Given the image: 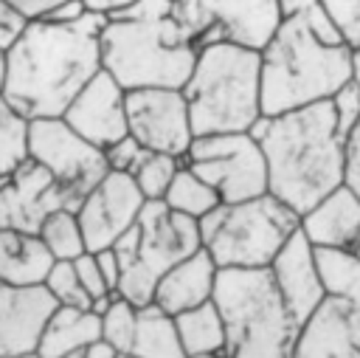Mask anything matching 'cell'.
Returning <instances> with one entry per match:
<instances>
[{"label":"cell","mask_w":360,"mask_h":358,"mask_svg":"<svg viewBox=\"0 0 360 358\" xmlns=\"http://www.w3.org/2000/svg\"><path fill=\"white\" fill-rule=\"evenodd\" d=\"M107 17L87 11L73 25L31 20L8 51L6 104L22 116L59 118L73 96L101 70L98 34Z\"/></svg>","instance_id":"obj_1"},{"label":"cell","mask_w":360,"mask_h":358,"mask_svg":"<svg viewBox=\"0 0 360 358\" xmlns=\"http://www.w3.org/2000/svg\"><path fill=\"white\" fill-rule=\"evenodd\" d=\"M248 132L264 152L267 192L298 217L346 180V135L329 99L259 116Z\"/></svg>","instance_id":"obj_2"},{"label":"cell","mask_w":360,"mask_h":358,"mask_svg":"<svg viewBox=\"0 0 360 358\" xmlns=\"http://www.w3.org/2000/svg\"><path fill=\"white\" fill-rule=\"evenodd\" d=\"M262 116H278L304 104L332 99L352 79V48L321 42L307 20L287 17L259 51Z\"/></svg>","instance_id":"obj_3"},{"label":"cell","mask_w":360,"mask_h":358,"mask_svg":"<svg viewBox=\"0 0 360 358\" xmlns=\"http://www.w3.org/2000/svg\"><path fill=\"white\" fill-rule=\"evenodd\" d=\"M194 135L248 132L262 116V56L236 42H211L180 87Z\"/></svg>","instance_id":"obj_4"},{"label":"cell","mask_w":360,"mask_h":358,"mask_svg":"<svg viewBox=\"0 0 360 358\" xmlns=\"http://www.w3.org/2000/svg\"><path fill=\"white\" fill-rule=\"evenodd\" d=\"M211 299L225 324V358H292L301 324L270 268H219Z\"/></svg>","instance_id":"obj_5"},{"label":"cell","mask_w":360,"mask_h":358,"mask_svg":"<svg viewBox=\"0 0 360 358\" xmlns=\"http://www.w3.org/2000/svg\"><path fill=\"white\" fill-rule=\"evenodd\" d=\"M98 51L101 70L124 90L183 87L197 62V45L172 14L160 20L112 14L98 34Z\"/></svg>","instance_id":"obj_6"},{"label":"cell","mask_w":360,"mask_h":358,"mask_svg":"<svg viewBox=\"0 0 360 358\" xmlns=\"http://www.w3.org/2000/svg\"><path fill=\"white\" fill-rule=\"evenodd\" d=\"M298 226L301 217L264 192L250 200L219 203L200 217V242L217 268H270Z\"/></svg>","instance_id":"obj_7"},{"label":"cell","mask_w":360,"mask_h":358,"mask_svg":"<svg viewBox=\"0 0 360 358\" xmlns=\"http://www.w3.org/2000/svg\"><path fill=\"white\" fill-rule=\"evenodd\" d=\"M200 245V220L172 211L163 200H146L138 220L112 242L121 262L118 293L138 307L152 302L158 279Z\"/></svg>","instance_id":"obj_8"},{"label":"cell","mask_w":360,"mask_h":358,"mask_svg":"<svg viewBox=\"0 0 360 358\" xmlns=\"http://www.w3.org/2000/svg\"><path fill=\"white\" fill-rule=\"evenodd\" d=\"M183 163L197 172L222 203H239L267 192V161L250 132L194 135Z\"/></svg>","instance_id":"obj_9"},{"label":"cell","mask_w":360,"mask_h":358,"mask_svg":"<svg viewBox=\"0 0 360 358\" xmlns=\"http://www.w3.org/2000/svg\"><path fill=\"white\" fill-rule=\"evenodd\" d=\"M172 17L197 51L211 42L262 51L281 23L276 0H172Z\"/></svg>","instance_id":"obj_10"},{"label":"cell","mask_w":360,"mask_h":358,"mask_svg":"<svg viewBox=\"0 0 360 358\" xmlns=\"http://www.w3.org/2000/svg\"><path fill=\"white\" fill-rule=\"evenodd\" d=\"M28 158L56 180L73 209H79L82 197L107 175L104 152L73 132L62 116L28 121Z\"/></svg>","instance_id":"obj_11"},{"label":"cell","mask_w":360,"mask_h":358,"mask_svg":"<svg viewBox=\"0 0 360 358\" xmlns=\"http://www.w3.org/2000/svg\"><path fill=\"white\" fill-rule=\"evenodd\" d=\"M127 132L149 152L183 158L194 141L188 104L180 87L127 90Z\"/></svg>","instance_id":"obj_12"},{"label":"cell","mask_w":360,"mask_h":358,"mask_svg":"<svg viewBox=\"0 0 360 358\" xmlns=\"http://www.w3.org/2000/svg\"><path fill=\"white\" fill-rule=\"evenodd\" d=\"M143 203L146 200L132 175L107 169V175L82 197L76 209L87 251L110 248L138 220Z\"/></svg>","instance_id":"obj_13"},{"label":"cell","mask_w":360,"mask_h":358,"mask_svg":"<svg viewBox=\"0 0 360 358\" xmlns=\"http://www.w3.org/2000/svg\"><path fill=\"white\" fill-rule=\"evenodd\" d=\"M56 209L76 211L70 197L37 161L25 158L8 178L0 180V228L37 234L42 220Z\"/></svg>","instance_id":"obj_14"},{"label":"cell","mask_w":360,"mask_h":358,"mask_svg":"<svg viewBox=\"0 0 360 358\" xmlns=\"http://www.w3.org/2000/svg\"><path fill=\"white\" fill-rule=\"evenodd\" d=\"M65 124L98 149H107L127 135V90L98 70L65 107Z\"/></svg>","instance_id":"obj_15"},{"label":"cell","mask_w":360,"mask_h":358,"mask_svg":"<svg viewBox=\"0 0 360 358\" xmlns=\"http://www.w3.org/2000/svg\"><path fill=\"white\" fill-rule=\"evenodd\" d=\"M59 304L39 285L0 282V358H20L37 352L42 330Z\"/></svg>","instance_id":"obj_16"},{"label":"cell","mask_w":360,"mask_h":358,"mask_svg":"<svg viewBox=\"0 0 360 358\" xmlns=\"http://www.w3.org/2000/svg\"><path fill=\"white\" fill-rule=\"evenodd\" d=\"M270 276H273L287 310L304 327V321L323 304L326 290L321 285V273L315 265V248L304 237L301 228L281 245V251L270 262Z\"/></svg>","instance_id":"obj_17"},{"label":"cell","mask_w":360,"mask_h":358,"mask_svg":"<svg viewBox=\"0 0 360 358\" xmlns=\"http://www.w3.org/2000/svg\"><path fill=\"white\" fill-rule=\"evenodd\" d=\"M304 237L312 248H340L357 251L360 248V195L340 183L326 197H321L312 209L301 214Z\"/></svg>","instance_id":"obj_18"},{"label":"cell","mask_w":360,"mask_h":358,"mask_svg":"<svg viewBox=\"0 0 360 358\" xmlns=\"http://www.w3.org/2000/svg\"><path fill=\"white\" fill-rule=\"evenodd\" d=\"M217 262L211 259V254L200 245L194 254L183 257L180 262H174L155 285L152 302L166 310L169 316H177L183 310H191L202 302H211L214 296V285H217Z\"/></svg>","instance_id":"obj_19"},{"label":"cell","mask_w":360,"mask_h":358,"mask_svg":"<svg viewBox=\"0 0 360 358\" xmlns=\"http://www.w3.org/2000/svg\"><path fill=\"white\" fill-rule=\"evenodd\" d=\"M292 358H360V350L349 335V304L326 296L304 321Z\"/></svg>","instance_id":"obj_20"},{"label":"cell","mask_w":360,"mask_h":358,"mask_svg":"<svg viewBox=\"0 0 360 358\" xmlns=\"http://www.w3.org/2000/svg\"><path fill=\"white\" fill-rule=\"evenodd\" d=\"M101 341V319L90 307H56L42 330L37 352L45 358L82 355L87 347Z\"/></svg>","instance_id":"obj_21"},{"label":"cell","mask_w":360,"mask_h":358,"mask_svg":"<svg viewBox=\"0 0 360 358\" xmlns=\"http://www.w3.org/2000/svg\"><path fill=\"white\" fill-rule=\"evenodd\" d=\"M51 254L31 231L0 228V282L3 285H39L51 268Z\"/></svg>","instance_id":"obj_22"},{"label":"cell","mask_w":360,"mask_h":358,"mask_svg":"<svg viewBox=\"0 0 360 358\" xmlns=\"http://www.w3.org/2000/svg\"><path fill=\"white\" fill-rule=\"evenodd\" d=\"M132 352L141 358H183V344L177 335L174 316L160 310L155 302H146L138 307V324H135V341Z\"/></svg>","instance_id":"obj_23"},{"label":"cell","mask_w":360,"mask_h":358,"mask_svg":"<svg viewBox=\"0 0 360 358\" xmlns=\"http://www.w3.org/2000/svg\"><path fill=\"white\" fill-rule=\"evenodd\" d=\"M315 265L326 296L360 310V254L340 248H315Z\"/></svg>","instance_id":"obj_24"},{"label":"cell","mask_w":360,"mask_h":358,"mask_svg":"<svg viewBox=\"0 0 360 358\" xmlns=\"http://www.w3.org/2000/svg\"><path fill=\"white\" fill-rule=\"evenodd\" d=\"M174 324H177V335H180V344H183L186 355L222 352L225 350V324H222V316H219L214 299L202 302L191 310L177 313Z\"/></svg>","instance_id":"obj_25"},{"label":"cell","mask_w":360,"mask_h":358,"mask_svg":"<svg viewBox=\"0 0 360 358\" xmlns=\"http://www.w3.org/2000/svg\"><path fill=\"white\" fill-rule=\"evenodd\" d=\"M163 203L172 209V211H177V214H186V217H194V220H200V217H205L211 209H217L222 200H219V195L197 175V172H191L186 163L177 169V175L172 178V183H169V189H166V195H163Z\"/></svg>","instance_id":"obj_26"},{"label":"cell","mask_w":360,"mask_h":358,"mask_svg":"<svg viewBox=\"0 0 360 358\" xmlns=\"http://www.w3.org/2000/svg\"><path fill=\"white\" fill-rule=\"evenodd\" d=\"M37 237L42 240L45 251L51 254V259L73 262L76 257H82V254L87 251V242H84L79 217H76V211H70V209H56V211H51V214L42 220Z\"/></svg>","instance_id":"obj_27"},{"label":"cell","mask_w":360,"mask_h":358,"mask_svg":"<svg viewBox=\"0 0 360 358\" xmlns=\"http://www.w3.org/2000/svg\"><path fill=\"white\" fill-rule=\"evenodd\" d=\"M101 319V341L112 347L115 352L132 350L135 341V324H138V304L124 299L118 290L110 296L107 307L98 313Z\"/></svg>","instance_id":"obj_28"},{"label":"cell","mask_w":360,"mask_h":358,"mask_svg":"<svg viewBox=\"0 0 360 358\" xmlns=\"http://www.w3.org/2000/svg\"><path fill=\"white\" fill-rule=\"evenodd\" d=\"M28 158V121L0 96V180Z\"/></svg>","instance_id":"obj_29"},{"label":"cell","mask_w":360,"mask_h":358,"mask_svg":"<svg viewBox=\"0 0 360 358\" xmlns=\"http://www.w3.org/2000/svg\"><path fill=\"white\" fill-rule=\"evenodd\" d=\"M180 166H183V158L163 155V152H146V158L132 172L135 186L141 189L143 200H163V195Z\"/></svg>","instance_id":"obj_30"},{"label":"cell","mask_w":360,"mask_h":358,"mask_svg":"<svg viewBox=\"0 0 360 358\" xmlns=\"http://www.w3.org/2000/svg\"><path fill=\"white\" fill-rule=\"evenodd\" d=\"M42 285L48 288V293L53 296L56 304L62 307H90V296L84 293L79 276H76V268L73 262H65V259H53Z\"/></svg>","instance_id":"obj_31"},{"label":"cell","mask_w":360,"mask_h":358,"mask_svg":"<svg viewBox=\"0 0 360 358\" xmlns=\"http://www.w3.org/2000/svg\"><path fill=\"white\" fill-rule=\"evenodd\" d=\"M104 152V161H107V169L110 172H124V175H132L138 169V163L146 158L149 149H143L129 132L124 138H118L115 144H110Z\"/></svg>","instance_id":"obj_32"},{"label":"cell","mask_w":360,"mask_h":358,"mask_svg":"<svg viewBox=\"0 0 360 358\" xmlns=\"http://www.w3.org/2000/svg\"><path fill=\"white\" fill-rule=\"evenodd\" d=\"M349 48L360 45V0H321Z\"/></svg>","instance_id":"obj_33"},{"label":"cell","mask_w":360,"mask_h":358,"mask_svg":"<svg viewBox=\"0 0 360 358\" xmlns=\"http://www.w3.org/2000/svg\"><path fill=\"white\" fill-rule=\"evenodd\" d=\"M329 101L335 107V116H338V124H340L343 135L349 138V132L360 121V85L354 79H349L343 87H338V93Z\"/></svg>","instance_id":"obj_34"},{"label":"cell","mask_w":360,"mask_h":358,"mask_svg":"<svg viewBox=\"0 0 360 358\" xmlns=\"http://www.w3.org/2000/svg\"><path fill=\"white\" fill-rule=\"evenodd\" d=\"M73 268H76V276H79L84 293L90 296V304L96 299H104V296L112 293L110 285H107V279H104V273H101V268H98V262H96V254L93 251H84L82 257H76L73 259Z\"/></svg>","instance_id":"obj_35"},{"label":"cell","mask_w":360,"mask_h":358,"mask_svg":"<svg viewBox=\"0 0 360 358\" xmlns=\"http://www.w3.org/2000/svg\"><path fill=\"white\" fill-rule=\"evenodd\" d=\"M301 17L307 20L309 31H312L321 42H326V45H340V42H346V39H343V34H340V28L335 25V20L329 17V11L323 8V3H315V6H312V8H307Z\"/></svg>","instance_id":"obj_36"},{"label":"cell","mask_w":360,"mask_h":358,"mask_svg":"<svg viewBox=\"0 0 360 358\" xmlns=\"http://www.w3.org/2000/svg\"><path fill=\"white\" fill-rule=\"evenodd\" d=\"M31 20L20 11V8H14L8 0H0V51H11V45L20 39V34L25 31V25H28Z\"/></svg>","instance_id":"obj_37"},{"label":"cell","mask_w":360,"mask_h":358,"mask_svg":"<svg viewBox=\"0 0 360 358\" xmlns=\"http://www.w3.org/2000/svg\"><path fill=\"white\" fill-rule=\"evenodd\" d=\"M343 183L360 195V121L346 138V180Z\"/></svg>","instance_id":"obj_38"},{"label":"cell","mask_w":360,"mask_h":358,"mask_svg":"<svg viewBox=\"0 0 360 358\" xmlns=\"http://www.w3.org/2000/svg\"><path fill=\"white\" fill-rule=\"evenodd\" d=\"M84 14H87V6H84L82 0H65V3H59L56 8H51L42 20L59 23V25H73V23H79Z\"/></svg>","instance_id":"obj_39"},{"label":"cell","mask_w":360,"mask_h":358,"mask_svg":"<svg viewBox=\"0 0 360 358\" xmlns=\"http://www.w3.org/2000/svg\"><path fill=\"white\" fill-rule=\"evenodd\" d=\"M93 254H96V262H98V268H101V273H104L110 290H118V282H121V262H118L112 245H110V248H101V251H93Z\"/></svg>","instance_id":"obj_40"},{"label":"cell","mask_w":360,"mask_h":358,"mask_svg":"<svg viewBox=\"0 0 360 358\" xmlns=\"http://www.w3.org/2000/svg\"><path fill=\"white\" fill-rule=\"evenodd\" d=\"M14 8H20L28 20H42L51 8H56L59 3H65V0H8Z\"/></svg>","instance_id":"obj_41"},{"label":"cell","mask_w":360,"mask_h":358,"mask_svg":"<svg viewBox=\"0 0 360 358\" xmlns=\"http://www.w3.org/2000/svg\"><path fill=\"white\" fill-rule=\"evenodd\" d=\"M82 3L87 6V11H96V14L110 17V14H115V11L127 8V6H132L135 0H82Z\"/></svg>","instance_id":"obj_42"},{"label":"cell","mask_w":360,"mask_h":358,"mask_svg":"<svg viewBox=\"0 0 360 358\" xmlns=\"http://www.w3.org/2000/svg\"><path fill=\"white\" fill-rule=\"evenodd\" d=\"M276 3H278V11H281V20H287V17L304 14L307 8H312V6L321 3V0H276Z\"/></svg>","instance_id":"obj_43"},{"label":"cell","mask_w":360,"mask_h":358,"mask_svg":"<svg viewBox=\"0 0 360 358\" xmlns=\"http://www.w3.org/2000/svg\"><path fill=\"white\" fill-rule=\"evenodd\" d=\"M82 358H115V350H112V347H107L104 341H98V344L87 347V350L82 352Z\"/></svg>","instance_id":"obj_44"},{"label":"cell","mask_w":360,"mask_h":358,"mask_svg":"<svg viewBox=\"0 0 360 358\" xmlns=\"http://www.w3.org/2000/svg\"><path fill=\"white\" fill-rule=\"evenodd\" d=\"M349 335L360 350V310H349Z\"/></svg>","instance_id":"obj_45"},{"label":"cell","mask_w":360,"mask_h":358,"mask_svg":"<svg viewBox=\"0 0 360 358\" xmlns=\"http://www.w3.org/2000/svg\"><path fill=\"white\" fill-rule=\"evenodd\" d=\"M6 76H8V54L0 51V96H3V87H6Z\"/></svg>","instance_id":"obj_46"},{"label":"cell","mask_w":360,"mask_h":358,"mask_svg":"<svg viewBox=\"0 0 360 358\" xmlns=\"http://www.w3.org/2000/svg\"><path fill=\"white\" fill-rule=\"evenodd\" d=\"M352 79L360 85V45L352 48Z\"/></svg>","instance_id":"obj_47"},{"label":"cell","mask_w":360,"mask_h":358,"mask_svg":"<svg viewBox=\"0 0 360 358\" xmlns=\"http://www.w3.org/2000/svg\"><path fill=\"white\" fill-rule=\"evenodd\" d=\"M183 358H225V352H194V355H183Z\"/></svg>","instance_id":"obj_48"},{"label":"cell","mask_w":360,"mask_h":358,"mask_svg":"<svg viewBox=\"0 0 360 358\" xmlns=\"http://www.w3.org/2000/svg\"><path fill=\"white\" fill-rule=\"evenodd\" d=\"M115 358H141V355H135L132 350H127V352H115Z\"/></svg>","instance_id":"obj_49"},{"label":"cell","mask_w":360,"mask_h":358,"mask_svg":"<svg viewBox=\"0 0 360 358\" xmlns=\"http://www.w3.org/2000/svg\"><path fill=\"white\" fill-rule=\"evenodd\" d=\"M20 358H45V355H39V352H28V355H20ZM70 358H82V355H70Z\"/></svg>","instance_id":"obj_50"},{"label":"cell","mask_w":360,"mask_h":358,"mask_svg":"<svg viewBox=\"0 0 360 358\" xmlns=\"http://www.w3.org/2000/svg\"><path fill=\"white\" fill-rule=\"evenodd\" d=\"M357 254H360V248H357Z\"/></svg>","instance_id":"obj_51"}]
</instances>
